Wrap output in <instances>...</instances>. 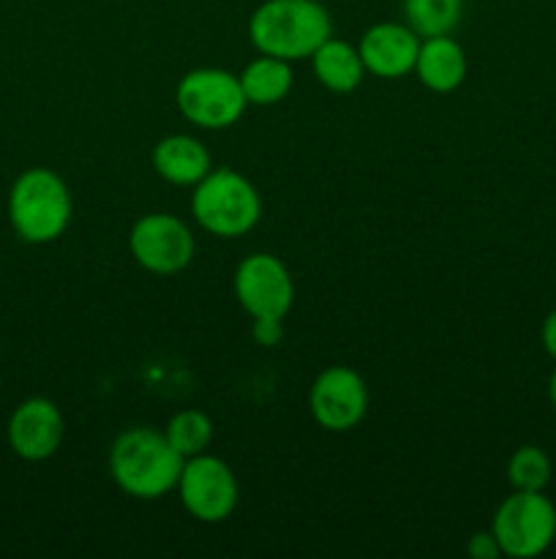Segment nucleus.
Instances as JSON below:
<instances>
[{
  "mask_svg": "<svg viewBox=\"0 0 556 559\" xmlns=\"http://www.w3.org/2000/svg\"><path fill=\"white\" fill-rule=\"evenodd\" d=\"M185 459L167 440L164 429L134 426L114 437L109 448V475L134 500H161L178 486Z\"/></svg>",
  "mask_w": 556,
  "mask_h": 559,
  "instance_id": "1",
  "label": "nucleus"
},
{
  "mask_svg": "<svg viewBox=\"0 0 556 559\" xmlns=\"http://www.w3.org/2000/svg\"><path fill=\"white\" fill-rule=\"evenodd\" d=\"M333 36V20L319 0H265L249 20V38L259 55L294 63Z\"/></svg>",
  "mask_w": 556,
  "mask_h": 559,
  "instance_id": "2",
  "label": "nucleus"
},
{
  "mask_svg": "<svg viewBox=\"0 0 556 559\" xmlns=\"http://www.w3.org/2000/svg\"><path fill=\"white\" fill-rule=\"evenodd\" d=\"M5 213L16 238L44 246L58 240L69 229L74 200L65 180L55 169L31 167L16 175L11 183Z\"/></svg>",
  "mask_w": 556,
  "mask_h": 559,
  "instance_id": "3",
  "label": "nucleus"
},
{
  "mask_svg": "<svg viewBox=\"0 0 556 559\" xmlns=\"http://www.w3.org/2000/svg\"><path fill=\"white\" fill-rule=\"evenodd\" d=\"M191 213L216 238H243L259 224L262 197L245 175L216 167L191 191Z\"/></svg>",
  "mask_w": 556,
  "mask_h": 559,
  "instance_id": "4",
  "label": "nucleus"
},
{
  "mask_svg": "<svg viewBox=\"0 0 556 559\" xmlns=\"http://www.w3.org/2000/svg\"><path fill=\"white\" fill-rule=\"evenodd\" d=\"M491 533L501 557L532 559L545 555L556 540V506L545 491L512 489L496 508Z\"/></svg>",
  "mask_w": 556,
  "mask_h": 559,
  "instance_id": "5",
  "label": "nucleus"
},
{
  "mask_svg": "<svg viewBox=\"0 0 556 559\" xmlns=\"http://www.w3.org/2000/svg\"><path fill=\"white\" fill-rule=\"evenodd\" d=\"M174 102L189 123L207 131L229 129L243 118L245 107H249L243 87H240V76L227 69H216V66L191 69L189 74L180 76Z\"/></svg>",
  "mask_w": 556,
  "mask_h": 559,
  "instance_id": "6",
  "label": "nucleus"
},
{
  "mask_svg": "<svg viewBox=\"0 0 556 559\" xmlns=\"http://www.w3.org/2000/svg\"><path fill=\"white\" fill-rule=\"evenodd\" d=\"M174 489L185 513L205 524H218L232 516L240 500V486L232 467L210 453L185 459Z\"/></svg>",
  "mask_w": 556,
  "mask_h": 559,
  "instance_id": "7",
  "label": "nucleus"
},
{
  "mask_svg": "<svg viewBox=\"0 0 556 559\" xmlns=\"http://www.w3.org/2000/svg\"><path fill=\"white\" fill-rule=\"evenodd\" d=\"M129 249L136 265L156 276H174L194 260L196 240L189 224L172 213H145L129 233Z\"/></svg>",
  "mask_w": 556,
  "mask_h": 559,
  "instance_id": "8",
  "label": "nucleus"
},
{
  "mask_svg": "<svg viewBox=\"0 0 556 559\" xmlns=\"http://www.w3.org/2000/svg\"><path fill=\"white\" fill-rule=\"evenodd\" d=\"M232 287L240 309L251 320H259V317L283 320L294 304L292 273L276 254H267V251H256L240 260V265L234 267Z\"/></svg>",
  "mask_w": 556,
  "mask_h": 559,
  "instance_id": "9",
  "label": "nucleus"
},
{
  "mask_svg": "<svg viewBox=\"0 0 556 559\" xmlns=\"http://www.w3.org/2000/svg\"><path fill=\"white\" fill-rule=\"evenodd\" d=\"M309 409L325 431H352L368 413V385L349 366H327L311 382Z\"/></svg>",
  "mask_w": 556,
  "mask_h": 559,
  "instance_id": "10",
  "label": "nucleus"
},
{
  "mask_svg": "<svg viewBox=\"0 0 556 559\" xmlns=\"http://www.w3.org/2000/svg\"><path fill=\"white\" fill-rule=\"evenodd\" d=\"M65 420L52 399L31 396L20 402L5 426V440L22 462H47L60 451Z\"/></svg>",
  "mask_w": 556,
  "mask_h": 559,
  "instance_id": "11",
  "label": "nucleus"
},
{
  "mask_svg": "<svg viewBox=\"0 0 556 559\" xmlns=\"http://www.w3.org/2000/svg\"><path fill=\"white\" fill-rule=\"evenodd\" d=\"M423 38L407 22H376L360 38L358 49L368 74L379 80H401L412 74Z\"/></svg>",
  "mask_w": 556,
  "mask_h": 559,
  "instance_id": "12",
  "label": "nucleus"
},
{
  "mask_svg": "<svg viewBox=\"0 0 556 559\" xmlns=\"http://www.w3.org/2000/svg\"><path fill=\"white\" fill-rule=\"evenodd\" d=\"M467 52L461 44L447 33V36H431L420 41L418 63L414 74L428 87L431 93H452L467 80Z\"/></svg>",
  "mask_w": 556,
  "mask_h": 559,
  "instance_id": "13",
  "label": "nucleus"
},
{
  "mask_svg": "<svg viewBox=\"0 0 556 559\" xmlns=\"http://www.w3.org/2000/svg\"><path fill=\"white\" fill-rule=\"evenodd\" d=\"M153 169L172 186H196L213 169V158L196 136L169 134L153 147Z\"/></svg>",
  "mask_w": 556,
  "mask_h": 559,
  "instance_id": "14",
  "label": "nucleus"
},
{
  "mask_svg": "<svg viewBox=\"0 0 556 559\" xmlns=\"http://www.w3.org/2000/svg\"><path fill=\"white\" fill-rule=\"evenodd\" d=\"M309 60L316 82L322 87H327L330 93H341V96L358 91L363 85L365 74H368L363 66V58H360V49L333 36Z\"/></svg>",
  "mask_w": 556,
  "mask_h": 559,
  "instance_id": "15",
  "label": "nucleus"
},
{
  "mask_svg": "<svg viewBox=\"0 0 556 559\" xmlns=\"http://www.w3.org/2000/svg\"><path fill=\"white\" fill-rule=\"evenodd\" d=\"M240 87L245 93V102L256 107H273L283 102L294 85V71L289 60L259 55L240 71Z\"/></svg>",
  "mask_w": 556,
  "mask_h": 559,
  "instance_id": "16",
  "label": "nucleus"
},
{
  "mask_svg": "<svg viewBox=\"0 0 556 559\" xmlns=\"http://www.w3.org/2000/svg\"><path fill=\"white\" fill-rule=\"evenodd\" d=\"M403 20L420 38L447 36L463 16V0H403Z\"/></svg>",
  "mask_w": 556,
  "mask_h": 559,
  "instance_id": "17",
  "label": "nucleus"
},
{
  "mask_svg": "<svg viewBox=\"0 0 556 559\" xmlns=\"http://www.w3.org/2000/svg\"><path fill=\"white\" fill-rule=\"evenodd\" d=\"M164 435L183 459L200 456L213 442V420L202 409H180L164 426Z\"/></svg>",
  "mask_w": 556,
  "mask_h": 559,
  "instance_id": "18",
  "label": "nucleus"
},
{
  "mask_svg": "<svg viewBox=\"0 0 556 559\" xmlns=\"http://www.w3.org/2000/svg\"><path fill=\"white\" fill-rule=\"evenodd\" d=\"M554 475L551 456L540 445H521L507 459V484L518 491H545Z\"/></svg>",
  "mask_w": 556,
  "mask_h": 559,
  "instance_id": "19",
  "label": "nucleus"
},
{
  "mask_svg": "<svg viewBox=\"0 0 556 559\" xmlns=\"http://www.w3.org/2000/svg\"><path fill=\"white\" fill-rule=\"evenodd\" d=\"M283 320H273V317H259V320H251V336L262 347H276L283 336Z\"/></svg>",
  "mask_w": 556,
  "mask_h": 559,
  "instance_id": "20",
  "label": "nucleus"
},
{
  "mask_svg": "<svg viewBox=\"0 0 556 559\" xmlns=\"http://www.w3.org/2000/svg\"><path fill=\"white\" fill-rule=\"evenodd\" d=\"M467 555L474 559H496V557H501V549H499V544H496L494 533H491V530H485V533H478L469 538Z\"/></svg>",
  "mask_w": 556,
  "mask_h": 559,
  "instance_id": "21",
  "label": "nucleus"
},
{
  "mask_svg": "<svg viewBox=\"0 0 556 559\" xmlns=\"http://www.w3.org/2000/svg\"><path fill=\"white\" fill-rule=\"evenodd\" d=\"M540 344H543L545 355L551 360H556V309H551L545 314L543 325H540Z\"/></svg>",
  "mask_w": 556,
  "mask_h": 559,
  "instance_id": "22",
  "label": "nucleus"
},
{
  "mask_svg": "<svg viewBox=\"0 0 556 559\" xmlns=\"http://www.w3.org/2000/svg\"><path fill=\"white\" fill-rule=\"evenodd\" d=\"M548 399H551V407L556 409V369L551 371V380H548Z\"/></svg>",
  "mask_w": 556,
  "mask_h": 559,
  "instance_id": "23",
  "label": "nucleus"
}]
</instances>
